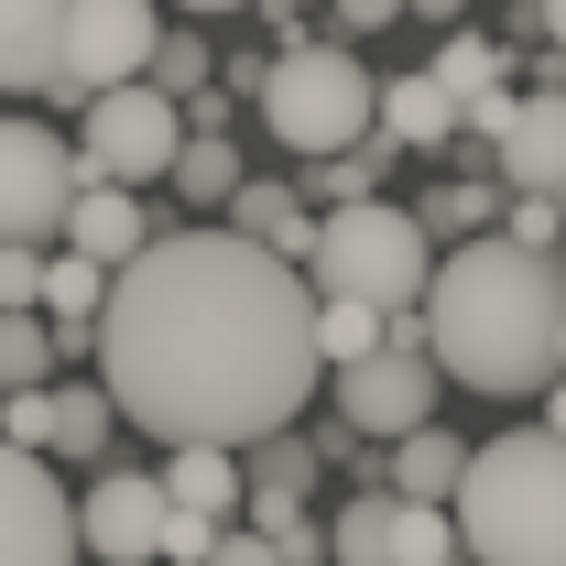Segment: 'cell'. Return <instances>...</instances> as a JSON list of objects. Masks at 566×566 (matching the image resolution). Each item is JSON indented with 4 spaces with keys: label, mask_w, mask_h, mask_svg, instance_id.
<instances>
[{
    "label": "cell",
    "mask_w": 566,
    "mask_h": 566,
    "mask_svg": "<svg viewBox=\"0 0 566 566\" xmlns=\"http://www.w3.org/2000/svg\"><path fill=\"white\" fill-rule=\"evenodd\" d=\"M251 175H240V142H208L186 132V164H175V197H197V208H218V197H240Z\"/></svg>",
    "instance_id": "obj_26"
},
{
    "label": "cell",
    "mask_w": 566,
    "mask_h": 566,
    "mask_svg": "<svg viewBox=\"0 0 566 566\" xmlns=\"http://www.w3.org/2000/svg\"><path fill=\"white\" fill-rule=\"evenodd\" d=\"M436 381H447V370H436V349H424V316H392V349L338 370V415H349V436L403 447V436L436 424Z\"/></svg>",
    "instance_id": "obj_7"
},
{
    "label": "cell",
    "mask_w": 566,
    "mask_h": 566,
    "mask_svg": "<svg viewBox=\"0 0 566 566\" xmlns=\"http://www.w3.org/2000/svg\"><path fill=\"white\" fill-rule=\"evenodd\" d=\"M424 349L469 392H556L566 381V262L523 240H458L424 294Z\"/></svg>",
    "instance_id": "obj_2"
},
{
    "label": "cell",
    "mask_w": 566,
    "mask_h": 566,
    "mask_svg": "<svg viewBox=\"0 0 566 566\" xmlns=\"http://www.w3.org/2000/svg\"><path fill=\"white\" fill-rule=\"evenodd\" d=\"M251 11H294V0H251Z\"/></svg>",
    "instance_id": "obj_40"
},
{
    "label": "cell",
    "mask_w": 566,
    "mask_h": 566,
    "mask_svg": "<svg viewBox=\"0 0 566 566\" xmlns=\"http://www.w3.org/2000/svg\"><path fill=\"white\" fill-rule=\"evenodd\" d=\"M469 458H480V447H458L447 424H424V436H403V447H392V491L436 512V501H458V480H469Z\"/></svg>",
    "instance_id": "obj_21"
},
{
    "label": "cell",
    "mask_w": 566,
    "mask_h": 566,
    "mask_svg": "<svg viewBox=\"0 0 566 566\" xmlns=\"http://www.w3.org/2000/svg\"><path fill=\"white\" fill-rule=\"evenodd\" d=\"M392 11H403V0H338V33H381Z\"/></svg>",
    "instance_id": "obj_35"
},
{
    "label": "cell",
    "mask_w": 566,
    "mask_h": 566,
    "mask_svg": "<svg viewBox=\"0 0 566 566\" xmlns=\"http://www.w3.org/2000/svg\"><path fill=\"white\" fill-rule=\"evenodd\" d=\"M501 229H512V240H523V251H556V240H566V218H556V197H512V218H501Z\"/></svg>",
    "instance_id": "obj_32"
},
{
    "label": "cell",
    "mask_w": 566,
    "mask_h": 566,
    "mask_svg": "<svg viewBox=\"0 0 566 566\" xmlns=\"http://www.w3.org/2000/svg\"><path fill=\"white\" fill-rule=\"evenodd\" d=\"M66 251H76V262H98L109 283L132 273L142 251H153V229H142L132 186H87V197H76V218H66Z\"/></svg>",
    "instance_id": "obj_16"
},
{
    "label": "cell",
    "mask_w": 566,
    "mask_h": 566,
    "mask_svg": "<svg viewBox=\"0 0 566 566\" xmlns=\"http://www.w3.org/2000/svg\"><path fill=\"white\" fill-rule=\"evenodd\" d=\"M76 491H55V469L0 436V566H76Z\"/></svg>",
    "instance_id": "obj_10"
},
{
    "label": "cell",
    "mask_w": 566,
    "mask_h": 566,
    "mask_svg": "<svg viewBox=\"0 0 566 566\" xmlns=\"http://www.w3.org/2000/svg\"><path fill=\"white\" fill-rule=\"evenodd\" d=\"M436 87H447V98H458V120H469V109H480V98H512V55H501V44H480V33H447V44H436Z\"/></svg>",
    "instance_id": "obj_22"
},
{
    "label": "cell",
    "mask_w": 566,
    "mask_h": 566,
    "mask_svg": "<svg viewBox=\"0 0 566 566\" xmlns=\"http://www.w3.org/2000/svg\"><path fill=\"white\" fill-rule=\"evenodd\" d=\"M66 22L76 0H0V98H33L66 76Z\"/></svg>",
    "instance_id": "obj_13"
},
{
    "label": "cell",
    "mask_w": 566,
    "mask_h": 566,
    "mask_svg": "<svg viewBox=\"0 0 566 566\" xmlns=\"http://www.w3.org/2000/svg\"><path fill=\"white\" fill-rule=\"evenodd\" d=\"M545 11V55H566V0H534Z\"/></svg>",
    "instance_id": "obj_36"
},
{
    "label": "cell",
    "mask_w": 566,
    "mask_h": 566,
    "mask_svg": "<svg viewBox=\"0 0 566 566\" xmlns=\"http://www.w3.org/2000/svg\"><path fill=\"white\" fill-rule=\"evenodd\" d=\"M44 251H0V316H44Z\"/></svg>",
    "instance_id": "obj_29"
},
{
    "label": "cell",
    "mask_w": 566,
    "mask_h": 566,
    "mask_svg": "<svg viewBox=\"0 0 566 566\" xmlns=\"http://www.w3.org/2000/svg\"><path fill=\"white\" fill-rule=\"evenodd\" d=\"M545 424H556V436H566V381H556V392H545Z\"/></svg>",
    "instance_id": "obj_37"
},
{
    "label": "cell",
    "mask_w": 566,
    "mask_h": 566,
    "mask_svg": "<svg viewBox=\"0 0 566 566\" xmlns=\"http://www.w3.org/2000/svg\"><path fill=\"white\" fill-rule=\"evenodd\" d=\"M327 556H338V566H403V491H359V501H338Z\"/></svg>",
    "instance_id": "obj_20"
},
{
    "label": "cell",
    "mask_w": 566,
    "mask_h": 566,
    "mask_svg": "<svg viewBox=\"0 0 566 566\" xmlns=\"http://www.w3.org/2000/svg\"><path fill=\"white\" fill-rule=\"evenodd\" d=\"M424 229L415 208H392V197H370L349 218H316V262L305 283L327 294V305H370V316H424V294H436V262H424Z\"/></svg>",
    "instance_id": "obj_4"
},
{
    "label": "cell",
    "mask_w": 566,
    "mask_h": 566,
    "mask_svg": "<svg viewBox=\"0 0 566 566\" xmlns=\"http://www.w3.org/2000/svg\"><path fill=\"white\" fill-rule=\"evenodd\" d=\"M0 436L44 458V447H55V392H11V403H0Z\"/></svg>",
    "instance_id": "obj_30"
},
{
    "label": "cell",
    "mask_w": 566,
    "mask_h": 566,
    "mask_svg": "<svg viewBox=\"0 0 566 566\" xmlns=\"http://www.w3.org/2000/svg\"><path fill=\"white\" fill-rule=\"evenodd\" d=\"M208 566H283V545H273V534H251V523H229Z\"/></svg>",
    "instance_id": "obj_33"
},
{
    "label": "cell",
    "mask_w": 566,
    "mask_h": 566,
    "mask_svg": "<svg viewBox=\"0 0 566 566\" xmlns=\"http://www.w3.org/2000/svg\"><path fill=\"white\" fill-rule=\"evenodd\" d=\"M87 186H98V175H87L76 142H55L44 120H0V251L66 240V218H76Z\"/></svg>",
    "instance_id": "obj_6"
},
{
    "label": "cell",
    "mask_w": 566,
    "mask_h": 566,
    "mask_svg": "<svg viewBox=\"0 0 566 566\" xmlns=\"http://www.w3.org/2000/svg\"><path fill=\"white\" fill-rule=\"evenodd\" d=\"M458 556L469 566H566V436L512 424L458 480Z\"/></svg>",
    "instance_id": "obj_3"
},
{
    "label": "cell",
    "mask_w": 566,
    "mask_h": 566,
    "mask_svg": "<svg viewBox=\"0 0 566 566\" xmlns=\"http://www.w3.org/2000/svg\"><path fill=\"white\" fill-rule=\"evenodd\" d=\"M469 142H491L512 197H566V87H545V98H480Z\"/></svg>",
    "instance_id": "obj_11"
},
{
    "label": "cell",
    "mask_w": 566,
    "mask_h": 566,
    "mask_svg": "<svg viewBox=\"0 0 566 566\" xmlns=\"http://www.w3.org/2000/svg\"><path fill=\"white\" fill-rule=\"evenodd\" d=\"M153 87H164L175 109H197V98H208V44H197V33H164V55H153Z\"/></svg>",
    "instance_id": "obj_28"
},
{
    "label": "cell",
    "mask_w": 566,
    "mask_h": 566,
    "mask_svg": "<svg viewBox=\"0 0 566 566\" xmlns=\"http://www.w3.org/2000/svg\"><path fill=\"white\" fill-rule=\"evenodd\" d=\"M381 153H392V142H370V153H338V164H305V186H294V197H305L316 218L370 208V186H381Z\"/></svg>",
    "instance_id": "obj_23"
},
{
    "label": "cell",
    "mask_w": 566,
    "mask_h": 566,
    "mask_svg": "<svg viewBox=\"0 0 566 566\" xmlns=\"http://www.w3.org/2000/svg\"><path fill=\"white\" fill-rule=\"evenodd\" d=\"M316 283L251 251L240 229H164L98 316V381L109 403L175 447H273L316 403Z\"/></svg>",
    "instance_id": "obj_1"
},
{
    "label": "cell",
    "mask_w": 566,
    "mask_h": 566,
    "mask_svg": "<svg viewBox=\"0 0 566 566\" xmlns=\"http://www.w3.org/2000/svg\"><path fill=\"white\" fill-rule=\"evenodd\" d=\"M381 142L392 153H447V142H469V120L436 76H381Z\"/></svg>",
    "instance_id": "obj_17"
},
{
    "label": "cell",
    "mask_w": 566,
    "mask_h": 566,
    "mask_svg": "<svg viewBox=\"0 0 566 566\" xmlns=\"http://www.w3.org/2000/svg\"><path fill=\"white\" fill-rule=\"evenodd\" d=\"M164 501H175V512H197V523H229V512L251 501V480H240V458H229V447H175V458H164Z\"/></svg>",
    "instance_id": "obj_18"
},
{
    "label": "cell",
    "mask_w": 566,
    "mask_h": 566,
    "mask_svg": "<svg viewBox=\"0 0 566 566\" xmlns=\"http://www.w3.org/2000/svg\"><path fill=\"white\" fill-rule=\"evenodd\" d=\"M316 349L338 359V370H359V359L392 349V316H370V305H327V294H316Z\"/></svg>",
    "instance_id": "obj_25"
},
{
    "label": "cell",
    "mask_w": 566,
    "mask_h": 566,
    "mask_svg": "<svg viewBox=\"0 0 566 566\" xmlns=\"http://www.w3.org/2000/svg\"><path fill=\"white\" fill-rule=\"evenodd\" d=\"M501 208V197H491V186H436V197H424V229H480V218H491Z\"/></svg>",
    "instance_id": "obj_31"
},
{
    "label": "cell",
    "mask_w": 566,
    "mask_h": 566,
    "mask_svg": "<svg viewBox=\"0 0 566 566\" xmlns=\"http://www.w3.org/2000/svg\"><path fill=\"white\" fill-rule=\"evenodd\" d=\"M240 480H251V534H294L305 523V491H316V447L305 436H273V447L240 458Z\"/></svg>",
    "instance_id": "obj_14"
},
{
    "label": "cell",
    "mask_w": 566,
    "mask_h": 566,
    "mask_svg": "<svg viewBox=\"0 0 566 566\" xmlns=\"http://www.w3.org/2000/svg\"><path fill=\"white\" fill-rule=\"evenodd\" d=\"M76 534H87V556H98V566H164L175 501H164V480H142V469H109L98 491L76 501Z\"/></svg>",
    "instance_id": "obj_12"
},
{
    "label": "cell",
    "mask_w": 566,
    "mask_h": 566,
    "mask_svg": "<svg viewBox=\"0 0 566 566\" xmlns=\"http://www.w3.org/2000/svg\"><path fill=\"white\" fill-rule=\"evenodd\" d=\"M403 11H424V22H447V11H458V0H403Z\"/></svg>",
    "instance_id": "obj_38"
},
{
    "label": "cell",
    "mask_w": 566,
    "mask_h": 566,
    "mask_svg": "<svg viewBox=\"0 0 566 566\" xmlns=\"http://www.w3.org/2000/svg\"><path fill=\"white\" fill-rule=\"evenodd\" d=\"M98 316H109V273L76 262V251H55V273H44V327H55V349H98Z\"/></svg>",
    "instance_id": "obj_19"
},
{
    "label": "cell",
    "mask_w": 566,
    "mask_h": 566,
    "mask_svg": "<svg viewBox=\"0 0 566 566\" xmlns=\"http://www.w3.org/2000/svg\"><path fill=\"white\" fill-rule=\"evenodd\" d=\"M262 132L294 142L305 164H338V153H370L381 142V76L359 66L349 44H294L262 76Z\"/></svg>",
    "instance_id": "obj_5"
},
{
    "label": "cell",
    "mask_w": 566,
    "mask_h": 566,
    "mask_svg": "<svg viewBox=\"0 0 566 566\" xmlns=\"http://www.w3.org/2000/svg\"><path fill=\"white\" fill-rule=\"evenodd\" d=\"M55 327H44V316H0V403H11V392H44V370H55Z\"/></svg>",
    "instance_id": "obj_24"
},
{
    "label": "cell",
    "mask_w": 566,
    "mask_h": 566,
    "mask_svg": "<svg viewBox=\"0 0 566 566\" xmlns=\"http://www.w3.org/2000/svg\"><path fill=\"white\" fill-rule=\"evenodd\" d=\"M273 545H283V566H338V556H327V534H316V523H294V534H273Z\"/></svg>",
    "instance_id": "obj_34"
},
{
    "label": "cell",
    "mask_w": 566,
    "mask_h": 566,
    "mask_svg": "<svg viewBox=\"0 0 566 566\" xmlns=\"http://www.w3.org/2000/svg\"><path fill=\"white\" fill-rule=\"evenodd\" d=\"M229 229H240L251 251H273V262H294V273L316 262V208H305L294 186H273V175H251V186L229 197Z\"/></svg>",
    "instance_id": "obj_15"
},
{
    "label": "cell",
    "mask_w": 566,
    "mask_h": 566,
    "mask_svg": "<svg viewBox=\"0 0 566 566\" xmlns=\"http://www.w3.org/2000/svg\"><path fill=\"white\" fill-rule=\"evenodd\" d=\"M175 11H229V0H175Z\"/></svg>",
    "instance_id": "obj_39"
},
{
    "label": "cell",
    "mask_w": 566,
    "mask_h": 566,
    "mask_svg": "<svg viewBox=\"0 0 566 566\" xmlns=\"http://www.w3.org/2000/svg\"><path fill=\"white\" fill-rule=\"evenodd\" d=\"M76 153H87V175H98V186H153V175H175V164H186V109L142 76V87H120V98H98V109H87V142H76Z\"/></svg>",
    "instance_id": "obj_8"
},
{
    "label": "cell",
    "mask_w": 566,
    "mask_h": 566,
    "mask_svg": "<svg viewBox=\"0 0 566 566\" xmlns=\"http://www.w3.org/2000/svg\"><path fill=\"white\" fill-rule=\"evenodd\" d=\"M109 424H120L109 381H76V392H55V447H66V458H98V447H109Z\"/></svg>",
    "instance_id": "obj_27"
},
{
    "label": "cell",
    "mask_w": 566,
    "mask_h": 566,
    "mask_svg": "<svg viewBox=\"0 0 566 566\" xmlns=\"http://www.w3.org/2000/svg\"><path fill=\"white\" fill-rule=\"evenodd\" d=\"M153 55H164V22H153V0H76L66 22V98H120V87H142L153 76Z\"/></svg>",
    "instance_id": "obj_9"
}]
</instances>
